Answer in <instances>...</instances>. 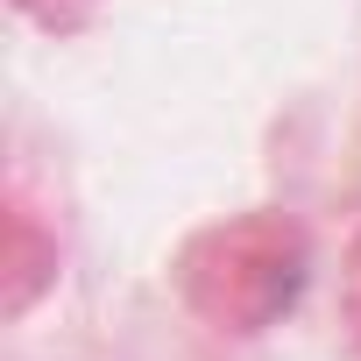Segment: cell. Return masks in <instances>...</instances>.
I'll return each instance as SVG.
<instances>
[{
    "label": "cell",
    "instance_id": "obj_4",
    "mask_svg": "<svg viewBox=\"0 0 361 361\" xmlns=\"http://www.w3.org/2000/svg\"><path fill=\"white\" fill-rule=\"evenodd\" d=\"M347 326H354V340H361V234H354V248H347Z\"/></svg>",
    "mask_w": 361,
    "mask_h": 361
},
{
    "label": "cell",
    "instance_id": "obj_3",
    "mask_svg": "<svg viewBox=\"0 0 361 361\" xmlns=\"http://www.w3.org/2000/svg\"><path fill=\"white\" fill-rule=\"evenodd\" d=\"M8 8L43 36H78V29L99 22V0H8Z\"/></svg>",
    "mask_w": 361,
    "mask_h": 361
},
{
    "label": "cell",
    "instance_id": "obj_1",
    "mask_svg": "<svg viewBox=\"0 0 361 361\" xmlns=\"http://www.w3.org/2000/svg\"><path fill=\"white\" fill-rule=\"evenodd\" d=\"M312 283V234L283 206H241L170 248V290L206 333L262 340L298 312Z\"/></svg>",
    "mask_w": 361,
    "mask_h": 361
},
{
    "label": "cell",
    "instance_id": "obj_2",
    "mask_svg": "<svg viewBox=\"0 0 361 361\" xmlns=\"http://www.w3.org/2000/svg\"><path fill=\"white\" fill-rule=\"evenodd\" d=\"M50 290H57V234L29 206H15L8 213V248H0V312L29 319Z\"/></svg>",
    "mask_w": 361,
    "mask_h": 361
}]
</instances>
